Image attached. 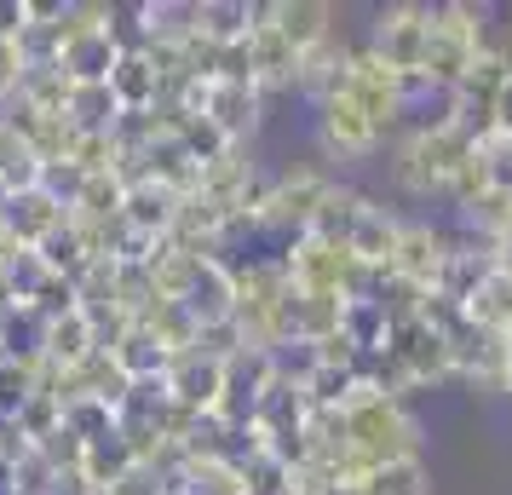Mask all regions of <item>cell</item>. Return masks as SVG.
Here are the masks:
<instances>
[{"instance_id": "cell-1", "label": "cell", "mask_w": 512, "mask_h": 495, "mask_svg": "<svg viewBox=\"0 0 512 495\" xmlns=\"http://www.w3.org/2000/svg\"><path fill=\"white\" fill-rule=\"evenodd\" d=\"M409 455H420V426L403 409V398L357 386L346 403V467H340V478L363 484L369 472L392 467V461H409Z\"/></svg>"}, {"instance_id": "cell-2", "label": "cell", "mask_w": 512, "mask_h": 495, "mask_svg": "<svg viewBox=\"0 0 512 495\" xmlns=\"http://www.w3.org/2000/svg\"><path fill=\"white\" fill-rule=\"evenodd\" d=\"M472 156H478V139H472V133H461L455 121H438V127L426 121V127H415V133L403 139L392 173L409 196H432V190L455 185V173H461Z\"/></svg>"}, {"instance_id": "cell-3", "label": "cell", "mask_w": 512, "mask_h": 495, "mask_svg": "<svg viewBox=\"0 0 512 495\" xmlns=\"http://www.w3.org/2000/svg\"><path fill=\"white\" fill-rule=\"evenodd\" d=\"M478 52H484V12H478V6H432L420 81H426L432 93H455L461 75L478 64Z\"/></svg>"}, {"instance_id": "cell-4", "label": "cell", "mask_w": 512, "mask_h": 495, "mask_svg": "<svg viewBox=\"0 0 512 495\" xmlns=\"http://www.w3.org/2000/svg\"><path fill=\"white\" fill-rule=\"evenodd\" d=\"M179 110L213 121L225 133V144H242L259 127V87L254 81H190Z\"/></svg>"}, {"instance_id": "cell-5", "label": "cell", "mask_w": 512, "mask_h": 495, "mask_svg": "<svg viewBox=\"0 0 512 495\" xmlns=\"http://www.w3.org/2000/svg\"><path fill=\"white\" fill-rule=\"evenodd\" d=\"M507 52L501 47H484L478 52V64L461 75V87L449 93V121L461 127V133H472V139L484 144L489 127H495V98H501V81H507Z\"/></svg>"}, {"instance_id": "cell-6", "label": "cell", "mask_w": 512, "mask_h": 495, "mask_svg": "<svg viewBox=\"0 0 512 495\" xmlns=\"http://www.w3.org/2000/svg\"><path fill=\"white\" fill-rule=\"evenodd\" d=\"M426 29H432V6H415V0H403V6H392V12H380L369 52H374V58H380V64H386L392 75H403V81H420Z\"/></svg>"}, {"instance_id": "cell-7", "label": "cell", "mask_w": 512, "mask_h": 495, "mask_svg": "<svg viewBox=\"0 0 512 495\" xmlns=\"http://www.w3.org/2000/svg\"><path fill=\"white\" fill-rule=\"evenodd\" d=\"M346 98L386 133V127L403 116V104H409V81L392 75L369 47H363V52H351V64H346Z\"/></svg>"}, {"instance_id": "cell-8", "label": "cell", "mask_w": 512, "mask_h": 495, "mask_svg": "<svg viewBox=\"0 0 512 495\" xmlns=\"http://www.w3.org/2000/svg\"><path fill=\"white\" fill-rule=\"evenodd\" d=\"M328 173H317V167H300V173H282V179H271L265 185V202H259V225H277V231H294L300 236L305 225H311V213L323 208L328 196Z\"/></svg>"}, {"instance_id": "cell-9", "label": "cell", "mask_w": 512, "mask_h": 495, "mask_svg": "<svg viewBox=\"0 0 512 495\" xmlns=\"http://www.w3.org/2000/svg\"><path fill=\"white\" fill-rule=\"evenodd\" d=\"M386 352H392V363L409 375V386H426V380H449L455 375V363H449V340H443L426 317L397 323L392 340H386Z\"/></svg>"}, {"instance_id": "cell-10", "label": "cell", "mask_w": 512, "mask_h": 495, "mask_svg": "<svg viewBox=\"0 0 512 495\" xmlns=\"http://www.w3.org/2000/svg\"><path fill=\"white\" fill-rule=\"evenodd\" d=\"M317 144H323L328 162H363L380 144V127L340 93V98H328V104H317Z\"/></svg>"}, {"instance_id": "cell-11", "label": "cell", "mask_w": 512, "mask_h": 495, "mask_svg": "<svg viewBox=\"0 0 512 495\" xmlns=\"http://www.w3.org/2000/svg\"><path fill=\"white\" fill-rule=\"evenodd\" d=\"M277 0L271 6H254V29H248V70H254V87H294L300 81V52L282 41V29L271 24Z\"/></svg>"}, {"instance_id": "cell-12", "label": "cell", "mask_w": 512, "mask_h": 495, "mask_svg": "<svg viewBox=\"0 0 512 495\" xmlns=\"http://www.w3.org/2000/svg\"><path fill=\"white\" fill-rule=\"evenodd\" d=\"M179 213H185V196L156 185V179H139V185H127V196H121V225L133 236H144V242H173Z\"/></svg>"}, {"instance_id": "cell-13", "label": "cell", "mask_w": 512, "mask_h": 495, "mask_svg": "<svg viewBox=\"0 0 512 495\" xmlns=\"http://www.w3.org/2000/svg\"><path fill=\"white\" fill-rule=\"evenodd\" d=\"M70 219V208L58 202V196H47V190H18V196H6L0 202V236L12 242V248H41L58 225Z\"/></svg>"}, {"instance_id": "cell-14", "label": "cell", "mask_w": 512, "mask_h": 495, "mask_svg": "<svg viewBox=\"0 0 512 495\" xmlns=\"http://www.w3.org/2000/svg\"><path fill=\"white\" fill-rule=\"evenodd\" d=\"M167 403H179L185 415H213V403H219V386H225V363H213V357H202L196 346L190 352H179L173 363H167Z\"/></svg>"}, {"instance_id": "cell-15", "label": "cell", "mask_w": 512, "mask_h": 495, "mask_svg": "<svg viewBox=\"0 0 512 495\" xmlns=\"http://www.w3.org/2000/svg\"><path fill=\"white\" fill-rule=\"evenodd\" d=\"M443 260H449V242H443L432 225H403L397 231V254L392 265H386V277H397V283H409V288H438L443 277Z\"/></svg>"}, {"instance_id": "cell-16", "label": "cell", "mask_w": 512, "mask_h": 495, "mask_svg": "<svg viewBox=\"0 0 512 495\" xmlns=\"http://www.w3.org/2000/svg\"><path fill=\"white\" fill-rule=\"evenodd\" d=\"M397 231H403V219H397L392 208H380V202H369V196H363L346 254L363 265V271H386V265H392V254H397Z\"/></svg>"}, {"instance_id": "cell-17", "label": "cell", "mask_w": 512, "mask_h": 495, "mask_svg": "<svg viewBox=\"0 0 512 495\" xmlns=\"http://www.w3.org/2000/svg\"><path fill=\"white\" fill-rule=\"evenodd\" d=\"M162 484L179 495H248L236 455H179V467L167 472Z\"/></svg>"}, {"instance_id": "cell-18", "label": "cell", "mask_w": 512, "mask_h": 495, "mask_svg": "<svg viewBox=\"0 0 512 495\" xmlns=\"http://www.w3.org/2000/svg\"><path fill=\"white\" fill-rule=\"evenodd\" d=\"M110 363H116L121 375L133 380V386H150V380H167V363H173V352H167L162 340L144 329V323H127V334L110 346Z\"/></svg>"}, {"instance_id": "cell-19", "label": "cell", "mask_w": 512, "mask_h": 495, "mask_svg": "<svg viewBox=\"0 0 512 495\" xmlns=\"http://www.w3.org/2000/svg\"><path fill=\"white\" fill-rule=\"evenodd\" d=\"M110 93H116L121 110H156V104H162V75L150 64V52L121 47L116 70H110Z\"/></svg>"}, {"instance_id": "cell-20", "label": "cell", "mask_w": 512, "mask_h": 495, "mask_svg": "<svg viewBox=\"0 0 512 495\" xmlns=\"http://www.w3.org/2000/svg\"><path fill=\"white\" fill-rule=\"evenodd\" d=\"M271 24H277L282 41L305 58L311 47H323L328 35H334V6H323V0H277Z\"/></svg>"}, {"instance_id": "cell-21", "label": "cell", "mask_w": 512, "mask_h": 495, "mask_svg": "<svg viewBox=\"0 0 512 495\" xmlns=\"http://www.w3.org/2000/svg\"><path fill=\"white\" fill-rule=\"evenodd\" d=\"M501 265H495V254H489V242L484 248H449V260H443V277L432 294H449V300H461V306H472V294L495 277Z\"/></svg>"}, {"instance_id": "cell-22", "label": "cell", "mask_w": 512, "mask_h": 495, "mask_svg": "<svg viewBox=\"0 0 512 495\" xmlns=\"http://www.w3.org/2000/svg\"><path fill=\"white\" fill-rule=\"evenodd\" d=\"M133 467H139V455L127 444V432H110V438H98V444H81V478H87L98 495H110Z\"/></svg>"}, {"instance_id": "cell-23", "label": "cell", "mask_w": 512, "mask_h": 495, "mask_svg": "<svg viewBox=\"0 0 512 495\" xmlns=\"http://www.w3.org/2000/svg\"><path fill=\"white\" fill-rule=\"evenodd\" d=\"M340 340H346L357 357L386 352V340H392V317L380 311V300L357 294V300H346V306H340Z\"/></svg>"}, {"instance_id": "cell-24", "label": "cell", "mask_w": 512, "mask_h": 495, "mask_svg": "<svg viewBox=\"0 0 512 495\" xmlns=\"http://www.w3.org/2000/svg\"><path fill=\"white\" fill-rule=\"evenodd\" d=\"M93 352H98V340H93V323H87V311L81 306L47 323V363H58V369H81Z\"/></svg>"}, {"instance_id": "cell-25", "label": "cell", "mask_w": 512, "mask_h": 495, "mask_svg": "<svg viewBox=\"0 0 512 495\" xmlns=\"http://www.w3.org/2000/svg\"><path fill=\"white\" fill-rule=\"evenodd\" d=\"M248 29H254V6L248 0H202L196 6V41L236 47V41H248Z\"/></svg>"}, {"instance_id": "cell-26", "label": "cell", "mask_w": 512, "mask_h": 495, "mask_svg": "<svg viewBox=\"0 0 512 495\" xmlns=\"http://www.w3.org/2000/svg\"><path fill=\"white\" fill-rule=\"evenodd\" d=\"M116 116H121V104H116V93H110V81L104 87H70V104H64V127L70 133H104L110 139V127H116Z\"/></svg>"}, {"instance_id": "cell-27", "label": "cell", "mask_w": 512, "mask_h": 495, "mask_svg": "<svg viewBox=\"0 0 512 495\" xmlns=\"http://www.w3.org/2000/svg\"><path fill=\"white\" fill-rule=\"evenodd\" d=\"M357 208H363V196L346 185H328L323 208L311 213V225H305L300 236H317V242H328V248H346L351 242V225H357Z\"/></svg>"}, {"instance_id": "cell-28", "label": "cell", "mask_w": 512, "mask_h": 495, "mask_svg": "<svg viewBox=\"0 0 512 495\" xmlns=\"http://www.w3.org/2000/svg\"><path fill=\"white\" fill-rule=\"evenodd\" d=\"M35 254H41V265H47L52 277H70V283H81V271L93 265V248H87V231H81L75 219H64V225H58V231H52L47 242L35 248Z\"/></svg>"}, {"instance_id": "cell-29", "label": "cell", "mask_w": 512, "mask_h": 495, "mask_svg": "<svg viewBox=\"0 0 512 495\" xmlns=\"http://www.w3.org/2000/svg\"><path fill=\"white\" fill-rule=\"evenodd\" d=\"M248 438H254V432H248ZM236 467H242V490L248 495H294V467L277 461L271 449L248 444V455H242Z\"/></svg>"}, {"instance_id": "cell-30", "label": "cell", "mask_w": 512, "mask_h": 495, "mask_svg": "<svg viewBox=\"0 0 512 495\" xmlns=\"http://www.w3.org/2000/svg\"><path fill=\"white\" fill-rule=\"evenodd\" d=\"M461 219L472 225V236L495 242V236L507 231V219H512V185H501V179H495L489 190H478V196L461 208Z\"/></svg>"}, {"instance_id": "cell-31", "label": "cell", "mask_w": 512, "mask_h": 495, "mask_svg": "<svg viewBox=\"0 0 512 495\" xmlns=\"http://www.w3.org/2000/svg\"><path fill=\"white\" fill-rule=\"evenodd\" d=\"M64 432H70L75 444H98V438L121 432V415L98 398H70L64 403Z\"/></svg>"}, {"instance_id": "cell-32", "label": "cell", "mask_w": 512, "mask_h": 495, "mask_svg": "<svg viewBox=\"0 0 512 495\" xmlns=\"http://www.w3.org/2000/svg\"><path fill=\"white\" fill-rule=\"evenodd\" d=\"M363 490H369V495H432V484H426L420 455H409V461H392V467L369 472V478H363Z\"/></svg>"}, {"instance_id": "cell-33", "label": "cell", "mask_w": 512, "mask_h": 495, "mask_svg": "<svg viewBox=\"0 0 512 495\" xmlns=\"http://www.w3.org/2000/svg\"><path fill=\"white\" fill-rule=\"evenodd\" d=\"M29 392H35V369H24V363H0V421H12V415L24 409Z\"/></svg>"}, {"instance_id": "cell-34", "label": "cell", "mask_w": 512, "mask_h": 495, "mask_svg": "<svg viewBox=\"0 0 512 495\" xmlns=\"http://www.w3.org/2000/svg\"><path fill=\"white\" fill-rule=\"evenodd\" d=\"M24 47L18 41H0V104H12L18 98V87H24Z\"/></svg>"}, {"instance_id": "cell-35", "label": "cell", "mask_w": 512, "mask_h": 495, "mask_svg": "<svg viewBox=\"0 0 512 495\" xmlns=\"http://www.w3.org/2000/svg\"><path fill=\"white\" fill-rule=\"evenodd\" d=\"M489 133H512V70L507 81H501V98H495V127Z\"/></svg>"}, {"instance_id": "cell-36", "label": "cell", "mask_w": 512, "mask_h": 495, "mask_svg": "<svg viewBox=\"0 0 512 495\" xmlns=\"http://www.w3.org/2000/svg\"><path fill=\"white\" fill-rule=\"evenodd\" d=\"M489 254H495V265H501V271H512V219H507V231L489 242Z\"/></svg>"}, {"instance_id": "cell-37", "label": "cell", "mask_w": 512, "mask_h": 495, "mask_svg": "<svg viewBox=\"0 0 512 495\" xmlns=\"http://www.w3.org/2000/svg\"><path fill=\"white\" fill-rule=\"evenodd\" d=\"M323 495H369L363 484H346V478H334V484H323Z\"/></svg>"}, {"instance_id": "cell-38", "label": "cell", "mask_w": 512, "mask_h": 495, "mask_svg": "<svg viewBox=\"0 0 512 495\" xmlns=\"http://www.w3.org/2000/svg\"><path fill=\"white\" fill-rule=\"evenodd\" d=\"M501 392L512 398V357H507V375H501Z\"/></svg>"}, {"instance_id": "cell-39", "label": "cell", "mask_w": 512, "mask_h": 495, "mask_svg": "<svg viewBox=\"0 0 512 495\" xmlns=\"http://www.w3.org/2000/svg\"><path fill=\"white\" fill-rule=\"evenodd\" d=\"M501 340H507V352H512V323H507V329H501Z\"/></svg>"}, {"instance_id": "cell-40", "label": "cell", "mask_w": 512, "mask_h": 495, "mask_svg": "<svg viewBox=\"0 0 512 495\" xmlns=\"http://www.w3.org/2000/svg\"><path fill=\"white\" fill-rule=\"evenodd\" d=\"M501 52H507V64H512V29H507V47H501Z\"/></svg>"}, {"instance_id": "cell-41", "label": "cell", "mask_w": 512, "mask_h": 495, "mask_svg": "<svg viewBox=\"0 0 512 495\" xmlns=\"http://www.w3.org/2000/svg\"><path fill=\"white\" fill-rule=\"evenodd\" d=\"M0 363H6V357H0Z\"/></svg>"}]
</instances>
